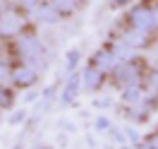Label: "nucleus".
<instances>
[{"mask_svg": "<svg viewBox=\"0 0 158 149\" xmlns=\"http://www.w3.org/2000/svg\"><path fill=\"white\" fill-rule=\"evenodd\" d=\"M94 106H96V108H98V106H101V108H106V106H110V103H108V99H96V101H94Z\"/></svg>", "mask_w": 158, "mask_h": 149, "instance_id": "9b49d317", "label": "nucleus"}, {"mask_svg": "<svg viewBox=\"0 0 158 149\" xmlns=\"http://www.w3.org/2000/svg\"><path fill=\"white\" fill-rule=\"evenodd\" d=\"M5 12H7V2H5V0H0V17H2Z\"/></svg>", "mask_w": 158, "mask_h": 149, "instance_id": "f8f14e48", "label": "nucleus"}, {"mask_svg": "<svg viewBox=\"0 0 158 149\" xmlns=\"http://www.w3.org/2000/svg\"><path fill=\"white\" fill-rule=\"evenodd\" d=\"M12 103H15V94L7 89V84H0V111L12 108Z\"/></svg>", "mask_w": 158, "mask_h": 149, "instance_id": "39448f33", "label": "nucleus"}, {"mask_svg": "<svg viewBox=\"0 0 158 149\" xmlns=\"http://www.w3.org/2000/svg\"><path fill=\"white\" fill-rule=\"evenodd\" d=\"M148 144H151V147L153 149H158V132H153V135H148V139H146Z\"/></svg>", "mask_w": 158, "mask_h": 149, "instance_id": "9d476101", "label": "nucleus"}, {"mask_svg": "<svg viewBox=\"0 0 158 149\" xmlns=\"http://www.w3.org/2000/svg\"><path fill=\"white\" fill-rule=\"evenodd\" d=\"M79 89H81V77H79V75H74V77L67 82V87L62 89L60 101H62V103H72V101H74V96L79 94Z\"/></svg>", "mask_w": 158, "mask_h": 149, "instance_id": "20e7f679", "label": "nucleus"}, {"mask_svg": "<svg viewBox=\"0 0 158 149\" xmlns=\"http://www.w3.org/2000/svg\"><path fill=\"white\" fill-rule=\"evenodd\" d=\"M24 118H27V113L22 111V113H15V118H12L10 123H15V125H19V123H24Z\"/></svg>", "mask_w": 158, "mask_h": 149, "instance_id": "1a4fd4ad", "label": "nucleus"}, {"mask_svg": "<svg viewBox=\"0 0 158 149\" xmlns=\"http://www.w3.org/2000/svg\"><path fill=\"white\" fill-rule=\"evenodd\" d=\"M10 82H15V87H22V89L34 87V84L39 82V68H34L29 63H19V65L12 68Z\"/></svg>", "mask_w": 158, "mask_h": 149, "instance_id": "f257e3e1", "label": "nucleus"}, {"mask_svg": "<svg viewBox=\"0 0 158 149\" xmlns=\"http://www.w3.org/2000/svg\"><path fill=\"white\" fill-rule=\"evenodd\" d=\"M110 128V123L106 116H101V118H96V130H108Z\"/></svg>", "mask_w": 158, "mask_h": 149, "instance_id": "0eeeda50", "label": "nucleus"}, {"mask_svg": "<svg viewBox=\"0 0 158 149\" xmlns=\"http://www.w3.org/2000/svg\"><path fill=\"white\" fill-rule=\"evenodd\" d=\"M19 2L24 5V7H29V10H36L41 2H43V0H19Z\"/></svg>", "mask_w": 158, "mask_h": 149, "instance_id": "6e6552de", "label": "nucleus"}, {"mask_svg": "<svg viewBox=\"0 0 158 149\" xmlns=\"http://www.w3.org/2000/svg\"><path fill=\"white\" fill-rule=\"evenodd\" d=\"M118 63L120 60L115 58V53H113L110 48H101L98 53H94V58H91L89 65H94V68H98L101 72H103V70H113Z\"/></svg>", "mask_w": 158, "mask_h": 149, "instance_id": "f03ea898", "label": "nucleus"}, {"mask_svg": "<svg viewBox=\"0 0 158 149\" xmlns=\"http://www.w3.org/2000/svg\"><path fill=\"white\" fill-rule=\"evenodd\" d=\"M101 80H103V72H101L98 68H94V65H86V68H84V72H81V82H84L86 89H96V87L101 84Z\"/></svg>", "mask_w": 158, "mask_h": 149, "instance_id": "7ed1b4c3", "label": "nucleus"}, {"mask_svg": "<svg viewBox=\"0 0 158 149\" xmlns=\"http://www.w3.org/2000/svg\"><path fill=\"white\" fill-rule=\"evenodd\" d=\"M10 75H12V68H10V63L0 58V84H7V82H10Z\"/></svg>", "mask_w": 158, "mask_h": 149, "instance_id": "423d86ee", "label": "nucleus"}]
</instances>
